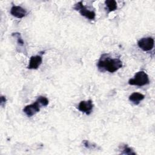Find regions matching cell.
Here are the masks:
<instances>
[{
  "label": "cell",
  "mask_w": 155,
  "mask_h": 155,
  "mask_svg": "<svg viewBox=\"0 0 155 155\" xmlns=\"http://www.w3.org/2000/svg\"><path fill=\"white\" fill-rule=\"evenodd\" d=\"M97 66L101 71L114 73L122 67V62L119 58H111L108 54L104 53L101 55Z\"/></svg>",
  "instance_id": "1"
},
{
  "label": "cell",
  "mask_w": 155,
  "mask_h": 155,
  "mask_svg": "<svg viewBox=\"0 0 155 155\" xmlns=\"http://www.w3.org/2000/svg\"><path fill=\"white\" fill-rule=\"evenodd\" d=\"M150 80L148 76L143 71H139L137 72L134 74L133 78H131L128 81V84L139 87L148 84Z\"/></svg>",
  "instance_id": "2"
},
{
  "label": "cell",
  "mask_w": 155,
  "mask_h": 155,
  "mask_svg": "<svg viewBox=\"0 0 155 155\" xmlns=\"http://www.w3.org/2000/svg\"><path fill=\"white\" fill-rule=\"evenodd\" d=\"M73 8L77 11H79L80 14L85 17L87 19H88L90 20H94L95 19L96 14L93 11H90L83 5L82 2L80 1L76 4L73 7Z\"/></svg>",
  "instance_id": "3"
},
{
  "label": "cell",
  "mask_w": 155,
  "mask_h": 155,
  "mask_svg": "<svg viewBox=\"0 0 155 155\" xmlns=\"http://www.w3.org/2000/svg\"><path fill=\"white\" fill-rule=\"evenodd\" d=\"M154 39L151 37L143 38L139 39L137 42L138 47L145 51H148L153 49L154 47Z\"/></svg>",
  "instance_id": "4"
},
{
  "label": "cell",
  "mask_w": 155,
  "mask_h": 155,
  "mask_svg": "<svg viewBox=\"0 0 155 155\" xmlns=\"http://www.w3.org/2000/svg\"><path fill=\"white\" fill-rule=\"evenodd\" d=\"M78 108L80 111L85 113L87 115L90 114L93 108V104L92 101L90 99L88 101H81L78 105Z\"/></svg>",
  "instance_id": "5"
},
{
  "label": "cell",
  "mask_w": 155,
  "mask_h": 155,
  "mask_svg": "<svg viewBox=\"0 0 155 155\" xmlns=\"http://www.w3.org/2000/svg\"><path fill=\"white\" fill-rule=\"evenodd\" d=\"M41 105L36 101L35 102L25 106L23 111L28 117H31L40 111Z\"/></svg>",
  "instance_id": "6"
},
{
  "label": "cell",
  "mask_w": 155,
  "mask_h": 155,
  "mask_svg": "<svg viewBox=\"0 0 155 155\" xmlns=\"http://www.w3.org/2000/svg\"><path fill=\"white\" fill-rule=\"evenodd\" d=\"M10 13L12 15L17 18H22L26 15L27 11L21 6L13 5L11 8Z\"/></svg>",
  "instance_id": "7"
},
{
  "label": "cell",
  "mask_w": 155,
  "mask_h": 155,
  "mask_svg": "<svg viewBox=\"0 0 155 155\" xmlns=\"http://www.w3.org/2000/svg\"><path fill=\"white\" fill-rule=\"evenodd\" d=\"M42 62V58L41 56H33L30 58L28 65L27 68L28 69L36 70L39 68Z\"/></svg>",
  "instance_id": "8"
},
{
  "label": "cell",
  "mask_w": 155,
  "mask_h": 155,
  "mask_svg": "<svg viewBox=\"0 0 155 155\" xmlns=\"http://www.w3.org/2000/svg\"><path fill=\"white\" fill-rule=\"evenodd\" d=\"M145 96L141 93L134 92L129 96V100L134 105H138L140 101L144 99Z\"/></svg>",
  "instance_id": "9"
},
{
  "label": "cell",
  "mask_w": 155,
  "mask_h": 155,
  "mask_svg": "<svg viewBox=\"0 0 155 155\" xmlns=\"http://www.w3.org/2000/svg\"><path fill=\"white\" fill-rule=\"evenodd\" d=\"M105 4L108 13L116 10L117 8V2L114 0H107L105 1Z\"/></svg>",
  "instance_id": "10"
},
{
  "label": "cell",
  "mask_w": 155,
  "mask_h": 155,
  "mask_svg": "<svg viewBox=\"0 0 155 155\" xmlns=\"http://www.w3.org/2000/svg\"><path fill=\"white\" fill-rule=\"evenodd\" d=\"M36 101L41 105V106H47L48 104V100L47 99V98H46L44 96H39L37 99Z\"/></svg>",
  "instance_id": "11"
},
{
  "label": "cell",
  "mask_w": 155,
  "mask_h": 155,
  "mask_svg": "<svg viewBox=\"0 0 155 155\" xmlns=\"http://www.w3.org/2000/svg\"><path fill=\"white\" fill-rule=\"evenodd\" d=\"M121 154H136V153L133 150L132 148L128 147L127 145H125L122 150Z\"/></svg>",
  "instance_id": "12"
},
{
  "label": "cell",
  "mask_w": 155,
  "mask_h": 155,
  "mask_svg": "<svg viewBox=\"0 0 155 155\" xmlns=\"http://www.w3.org/2000/svg\"><path fill=\"white\" fill-rule=\"evenodd\" d=\"M12 36L16 38L17 39V42H18V44L21 45V46H23L24 45V41L22 40L21 36V34L19 33H12Z\"/></svg>",
  "instance_id": "13"
},
{
  "label": "cell",
  "mask_w": 155,
  "mask_h": 155,
  "mask_svg": "<svg viewBox=\"0 0 155 155\" xmlns=\"http://www.w3.org/2000/svg\"><path fill=\"white\" fill-rule=\"evenodd\" d=\"M83 143L84 145V146L87 148H91V149H93V148H95L96 147V146L94 145H91L88 140H84L83 141Z\"/></svg>",
  "instance_id": "14"
},
{
  "label": "cell",
  "mask_w": 155,
  "mask_h": 155,
  "mask_svg": "<svg viewBox=\"0 0 155 155\" xmlns=\"http://www.w3.org/2000/svg\"><path fill=\"white\" fill-rule=\"evenodd\" d=\"M6 97L5 96H1V102H0V104L2 107H4L5 104V102H6Z\"/></svg>",
  "instance_id": "15"
}]
</instances>
